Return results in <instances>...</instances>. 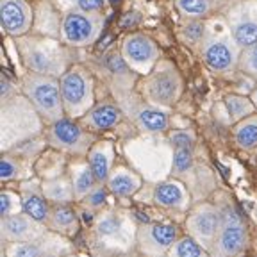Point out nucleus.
Segmentation results:
<instances>
[{
  "label": "nucleus",
  "instance_id": "nucleus-1",
  "mask_svg": "<svg viewBox=\"0 0 257 257\" xmlns=\"http://www.w3.org/2000/svg\"><path fill=\"white\" fill-rule=\"evenodd\" d=\"M15 47L27 72L61 77L72 66L68 50L72 47L64 45L59 38L32 32L15 38Z\"/></svg>",
  "mask_w": 257,
  "mask_h": 257
},
{
  "label": "nucleus",
  "instance_id": "nucleus-2",
  "mask_svg": "<svg viewBox=\"0 0 257 257\" xmlns=\"http://www.w3.org/2000/svg\"><path fill=\"white\" fill-rule=\"evenodd\" d=\"M2 150L9 152L16 145L34 140L43 128V118L24 93H15L2 100L0 109Z\"/></svg>",
  "mask_w": 257,
  "mask_h": 257
},
{
  "label": "nucleus",
  "instance_id": "nucleus-3",
  "mask_svg": "<svg viewBox=\"0 0 257 257\" xmlns=\"http://www.w3.org/2000/svg\"><path fill=\"white\" fill-rule=\"evenodd\" d=\"M198 47L204 64L216 73H229L237 68L243 50L234 40L223 15L211 16L205 20V36Z\"/></svg>",
  "mask_w": 257,
  "mask_h": 257
},
{
  "label": "nucleus",
  "instance_id": "nucleus-4",
  "mask_svg": "<svg viewBox=\"0 0 257 257\" xmlns=\"http://www.w3.org/2000/svg\"><path fill=\"white\" fill-rule=\"evenodd\" d=\"M138 91L149 105L165 109L179 102L184 91V79L170 59H159L147 75H141Z\"/></svg>",
  "mask_w": 257,
  "mask_h": 257
},
{
  "label": "nucleus",
  "instance_id": "nucleus-5",
  "mask_svg": "<svg viewBox=\"0 0 257 257\" xmlns=\"http://www.w3.org/2000/svg\"><path fill=\"white\" fill-rule=\"evenodd\" d=\"M20 91L27 96L47 125L66 116L63 96H61L59 77L27 72L20 79Z\"/></svg>",
  "mask_w": 257,
  "mask_h": 257
},
{
  "label": "nucleus",
  "instance_id": "nucleus-6",
  "mask_svg": "<svg viewBox=\"0 0 257 257\" xmlns=\"http://www.w3.org/2000/svg\"><path fill=\"white\" fill-rule=\"evenodd\" d=\"M59 84L66 116L80 120L96 104L93 75L84 64H72L59 77Z\"/></svg>",
  "mask_w": 257,
  "mask_h": 257
},
{
  "label": "nucleus",
  "instance_id": "nucleus-7",
  "mask_svg": "<svg viewBox=\"0 0 257 257\" xmlns=\"http://www.w3.org/2000/svg\"><path fill=\"white\" fill-rule=\"evenodd\" d=\"M95 133L88 131L79 120L64 116L47 128V143L59 152L75 157H84L95 145Z\"/></svg>",
  "mask_w": 257,
  "mask_h": 257
},
{
  "label": "nucleus",
  "instance_id": "nucleus-8",
  "mask_svg": "<svg viewBox=\"0 0 257 257\" xmlns=\"http://www.w3.org/2000/svg\"><path fill=\"white\" fill-rule=\"evenodd\" d=\"M104 25V13L66 11L61 16L59 40L72 48L91 47L102 36Z\"/></svg>",
  "mask_w": 257,
  "mask_h": 257
},
{
  "label": "nucleus",
  "instance_id": "nucleus-9",
  "mask_svg": "<svg viewBox=\"0 0 257 257\" xmlns=\"http://www.w3.org/2000/svg\"><path fill=\"white\" fill-rule=\"evenodd\" d=\"M120 57L128 70L147 75L161 59V48L149 34L131 32L120 43Z\"/></svg>",
  "mask_w": 257,
  "mask_h": 257
},
{
  "label": "nucleus",
  "instance_id": "nucleus-10",
  "mask_svg": "<svg viewBox=\"0 0 257 257\" xmlns=\"http://www.w3.org/2000/svg\"><path fill=\"white\" fill-rule=\"evenodd\" d=\"M221 15L241 48L257 45V0H234Z\"/></svg>",
  "mask_w": 257,
  "mask_h": 257
},
{
  "label": "nucleus",
  "instance_id": "nucleus-11",
  "mask_svg": "<svg viewBox=\"0 0 257 257\" xmlns=\"http://www.w3.org/2000/svg\"><path fill=\"white\" fill-rule=\"evenodd\" d=\"M136 232L131 218L118 211H104L95 218V239L104 248L125 250L133 237L136 239Z\"/></svg>",
  "mask_w": 257,
  "mask_h": 257
},
{
  "label": "nucleus",
  "instance_id": "nucleus-12",
  "mask_svg": "<svg viewBox=\"0 0 257 257\" xmlns=\"http://www.w3.org/2000/svg\"><path fill=\"white\" fill-rule=\"evenodd\" d=\"M246 227L243 223V218L234 211L232 207H227L221 211V227L214 239L213 248L209 250L211 257H236L246 245Z\"/></svg>",
  "mask_w": 257,
  "mask_h": 257
},
{
  "label": "nucleus",
  "instance_id": "nucleus-13",
  "mask_svg": "<svg viewBox=\"0 0 257 257\" xmlns=\"http://www.w3.org/2000/svg\"><path fill=\"white\" fill-rule=\"evenodd\" d=\"M179 239V227L173 223H143L138 227L136 246L145 257H166Z\"/></svg>",
  "mask_w": 257,
  "mask_h": 257
},
{
  "label": "nucleus",
  "instance_id": "nucleus-14",
  "mask_svg": "<svg viewBox=\"0 0 257 257\" xmlns=\"http://www.w3.org/2000/svg\"><path fill=\"white\" fill-rule=\"evenodd\" d=\"M221 227V211L213 204H198L188 214L186 230L204 248L211 250Z\"/></svg>",
  "mask_w": 257,
  "mask_h": 257
},
{
  "label": "nucleus",
  "instance_id": "nucleus-15",
  "mask_svg": "<svg viewBox=\"0 0 257 257\" xmlns=\"http://www.w3.org/2000/svg\"><path fill=\"white\" fill-rule=\"evenodd\" d=\"M0 22L8 36L22 38L34 27V9L27 0H0Z\"/></svg>",
  "mask_w": 257,
  "mask_h": 257
},
{
  "label": "nucleus",
  "instance_id": "nucleus-16",
  "mask_svg": "<svg viewBox=\"0 0 257 257\" xmlns=\"http://www.w3.org/2000/svg\"><path fill=\"white\" fill-rule=\"evenodd\" d=\"M2 241L4 243H29L38 241L47 234V223L34 220L25 211L2 218Z\"/></svg>",
  "mask_w": 257,
  "mask_h": 257
},
{
  "label": "nucleus",
  "instance_id": "nucleus-17",
  "mask_svg": "<svg viewBox=\"0 0 257 257\" xmlns=\"http://www.w3.org/2000/svg\"><path fill=\"white\" fill-rule=\"evenodd\" d=\"M68 252V245L57 236L45 234L41 239L29 243H6L4 257H59Z\"/></svg>",
  "mask_w": 257,
  "mask_h": 257
},
{
  "label": "nucleus",
  "instance_id": "nucleus-18",
  "mask_svg": "<svg viewBox=\"0 0 257 257\" xmlns=\"http://www.w3.org/2000/svg\"><path fill=\"white\" fill-rule=\"evenodd\" d=\"M121 120H123V112L120 105L112 100H102L96 102L79 121L91 133H104L120 125Z\"/></svg>",
  "mask_w": 257,
  "mask_h": 257
},
{
  "label": "nucleus",
  "instance_id": "nucleus-19",
  "mask_svg": "<svg viewBox=\"0 0 257 257\" xmlns=\"http://www.w3.org/2000/svg\"><path fill=\"white\" fill-rule=\"evenodd\" d=\"M20 197L22 204H24V211L32 216L34 220L47 223L48 216H50V202L47 200L43 193V186L38 179H24L20 182Z\"/></svg>",
  "mask_w": 257,
  "mask_h": 257
},
{
  "label": "nucleus",
  "instance_id": "nucleus-20",
  "mask_svg": "<svg viewBox=\"0 0 257 257\" xmlns=\"http://www.w3.org/2000/svg\"><path fill=\"white\" fill-rule=\"evenodd\" d=\"M89 168L95 173L98 184H105L114 168V145L111 141H95L86 156Z\"/></svg>",
  "mask_w": 257,
  "mask_h": 257
},
{
  "label": "nucleus",
  "instance_id": "nucleus-21",
  "mask_svg": "<svg viewBox=\"0 0 257 257\" xmlns=\"http://www.w3.org/2000/svg\"><path fill=\"white\" fill-rule=\"evenodd\" d=\"M154 202L165 209H186L189 204V193L181 181H165L154 189Z\"/></svg>",
  "mask_w": 257,
  "mask_h": 257
},
{
  "label": "nucleus",
  "instance_id": "nucleus-22",
  "mask_svg": "<svg viewBox=\"0 0 257 257\" xmlns=\"http://www.w3.org/2000/svg\"><path fill=\"white\" fill-rule=\"evenodd\" d=\"M141 184H143L141 177L134 170L127 168V166H114L107 182H105L109 191L114 197H120V198H127L136 195L140 191Z\"/></svg>",
  "mask_w": 257,
  "mask_h": 257
},
{
  "label": "nucleus",
  "instance_id": "nucleus-23",
  "mask_svg": "<svg viewBox=\"0 0 257 257\" xmlns=\"http://www.w3.org/2000/svg\"><path fill=\"white\" fill-rule=\"evenodd\" d=\"M70 179H72L73 193H75L77 202H82L98 186L95 173L89 168L88 159L73 161L72 165H70Z\"/></svg>",
  "mask_w": 257,
  "mask_h": 257
},
{
  "label": "nucleus",
  "instance_id": "nucleus-24",
  "mask_svg": "<svg viewBox=\"0 0 257 257\" xmlns=\"http://www.w3.org/2000/svg\"><path fill=\"white\" fill-rule=\"evenodd\" d=\"M47 227L59 236H73L79 230V214L70 207V204L52 205Z\"/></svg>",
  "mask_w": 257,
  "mask_h": 257
},
{
  "label": "nucleus",
  "instance_id": "nucleus-25",
  "mask_svg": "<svg viewBox=\"0 0 257 257\" xmlns=\"http://www.w3.org/2000/svg\"><path fill=\"white\" fill-rule=\"evenodd\" d=\"M134 121H136L138 128L141 133L147 134H163L168 131V114L163 109L154 107V105H141L134 114Z\"/></svg>",
  "mask_w": 257,
  "mask_h": 257
},
{
  "label": "nucleus",
  "instance_id": "nucleus-26",
  "mask_svg": "<svg viewBox=\"0 0 257 257\" xmlns=\"http://www.w3.org/2000/svg\"><path fill=\"white\" fill-rule=\"evenodd\" d=\"M41 186H43V193L50 205L72 204L75 200L70 175H57L54 179H47L45 182H41Z\"/></svg>",
  "mask_w": 257,
  "mask_h": 257
},
{
  "label": "nucleus",
  "instance_id": "nucleus-27",
  "mask_svg": "<svg viewBox=\"0 0 257 257\" xmlns=\"http://www.w3.org/2000/svg\"><path fill=\"white\" fill-rule=\"evenodd\" d=\"M227 6L225 0H175L177 11L184 18H211L218 9Z\"/></svg>",
  "mask_w": 257,
  "mask_h": 257
},
{
  "label": "nucleus",
  "instance_id": "nucleus-28",
  "mask_svg": "<svg viewBox=\"0 0 257 257\" xmlns=\"http://www.w3.org/2000/svg\"><path fill=\"white\" fill-rule=\"evenodd\" d=\"M232 138H234V143L241 150L257 149V112L246 116L245 120L234 123Z\"/></svg>",
  "mask_w": 257,
  "mask_h": 257
},
{
  "label": "nucleus",
  "instance_id": "nucleus-29",
  "mask_svg": "<svg viewBox=\"0 0 257 257\" xmlns=\"http://www.w3.org/2000/svg\"><path fill=\"white\" fill-rule=\"evenodd\" d=\"M225 109L229 112V120L232 123H237V121L245 120L246 116L253 114L255 112V105H253L252 98L245 95H236V93H230V95H225L223 98Z\"/></svg>",
  "mask_w": 257,
  "mask_h": 257
},
{
  "label": "nucleus",
  "instance_id": "nucleus-30",
  "mask_svg": "<svg viewBox=\"0 0 257 257\" xmlns=\"http://www.w3.org/2000/svg\"><path fill=\"white\" fill-rule=\"evenodd\" d=\"M0 179L4 182L16 181V179H29L24 166V156L4 152L2 163H0Z\"/></svg>",
  "mask_w": 257,
  "mask_h": 257
},
{
  "label": "nucleus",
  "instance_id": "nucleus-31",
  "mask_svg": "<svg viewBox=\"0 0 257 257\" xmlns=\"http://www.w3.org/2000/svg\"><path fill=\"white\" fill-rule=\"evenodd\" d=\"M166 257H209V250L204 248L197 239H193L188 234L173 243Z\"/></svg>",
  "mask_w": 257,
  "mask_h": 257
},
{
  "label": "nucleus",
  "instance_id": "nucleus-32",
  "mask_svg": "<svg viewBox=\"0 0 257 257\" xmlns=\"http://www.w3.org/2000/svg\"><path fill=\"white\" fill-rule=\"evenodd\" d=\"M57 9L66 11H82V13H104L107 0H56Z\"/></svg>",
  "mask_w": 257,
  "mask_h": 257
},
{
  "label": "nucleus",
  "instance_id": "nucleus-33",
  "mask_svg": "<svg viewBox=\"0 0 257 257\" xmlns=\"http://www.w3.org/2000/svg\"><path fill=\"white\" fill-rule=\"evenodd\" d=\"M237 68L246 77L257 80V45H252V47H246L241 50Z\"/></svg>",
  "mask_w": 257,
  "mask_h": 257
},
{
  "label": "nucleus",
  "instance_id": "nucleus-34",
  "mask_svg": "<svg viewBox=\"0 0 257 257\" xmlns=\"http://www.w3.org/2000/svg\"><path fill=\"white\" fill-rule=\"evenodd\" d=\"M22 211H24V204H22L20 193L4 189L0 195V214H2V218L22 213Z\"/></svg>",
  "mask_w": 257,
  "mask_h": 257
},
{
  "label": "nucleus",
  "instance_id": "nucleus-35",
  "mask_svg": "<svg viewBox=\"0 0 257 257\" xmlns=\"http://www.w3.org/2000/svg\"><path fill=\"white\" fill-rule=\"evenodd\" d=\"M182 36L189 43L200 45L205 36V20H200V18H186L184 25H182Z\"/></svg>",
  "mask_w": 257,
  "mask_h": 257
},
{
  "label": "nucleus",
  "instance_id": "nucleus-36",
  "mask_svg": "<svg viewBox=\"0 0 257 257\" xmlns=\"http://www.w3.org/2000/svg\"><path fill=\"white\" fill-rule=\"evenodd\" d=\"M193 149H173L172 154V170L173 173L181 175L193 168Z\"/></svg>",
  "mask_w": 257,
  "mask_h": 257
},
{
  "label": "nucleus",
  "instance_id": "nucleus-37",
  "mask_svg": "<svg viewBox=\"0 0 257 257\" xmlns=\"http://www.w3.org/2000/svg\"><path fill=\"white\" fill-rule=\"evenodd\" d=\"M172 149H193L195 147V134L191 131H173L168 136Z\"/></svg>",
  "mask_w": 257,
  "mask_h": 257
},
{
  "label": "nucleus",
  "instance_id": "nucleus-38",
  "mask_svg": "<svg viewBox=\"0 0 257 257\" xmlns=\"http://www.w3.org/2000/svg\"><path fill=\"white\" fill-rule=\"evenodd\" d=\"M105 200H107V186L104 188V184H98L82 202L89 209H102L105 205Z\"/></svg>",
  "mask_w": 257,
  "mask_h": 257
},
{
  "label": "nucleus",
  "instance_id": "nucleus-39",
  "mask_svg": "<svg viewBox=\"0 0 257 257\" xmlns=\"http://www.w3.org/2000/svg\"><path fill=\"white\" fill-rule=\"evenodd\" d=\"M15 93H16L15 82H13L11 77L4 72L2 75H0V96H2V100H4V98H9V96H13Z\"/></svg>",
  "mask_w": 257,
  "mask_h": 257
},
{
  "label": "nucleus",
  "instance_id": "nucleus-40",
  "mask_svg": "<svg viewBox=\"0 0 257 257\" xmlns=\"http://www.w3.org/2000/svg\"><path fill=\"white\" fill-rule=\"evenodd\" d=\"M250 98H252L253 105H255V107H257V86H253V89H252V95H250Z\"/></svg>",
  "mask_w": 257,
  "mask_h": 257
},
{
  "label": "nucleus",
  "instance_id": "nucleus-41",
  "mask_svg": "<svg viewBox=\"0 0 257 257\" xmlns=\"http://www.w3.org/2000/svg\"><path fill=\"white\" fill-rule=\"evenodd\" d=\"M114 257H136L134 253H118V255H114Z\"/></svg>",
  "mask_w": 257,
  "mask_h": 257
},
{
  "label": "nucleus",
  "instance_id": "nucleus-42",
  "mask_svg": "<svg viewBox=\"0 0 257 257\" xmlns=\"http://www.w3.org/2000/svg\"><path fill=\"white\" fill-rule=\"evenodd\" d=\"M225 2H227V4H230V2H234V0H225Z\"/></svg>",
  "mask_w": 257,
  "mask_h": 257
}]
</instances>
